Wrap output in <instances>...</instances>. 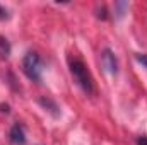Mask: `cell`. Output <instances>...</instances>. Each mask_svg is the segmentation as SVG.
I'll list each match as a JSON object with an SVG mask.
<instances>
[{"label": "cell", "mask_w": 147, "mask_h": 145, "mask_svg": "<svg viewBox=\"0 0 147 145\" xmlns=\"http://www.w3.org/2000/svg\"><path fill=\"white\" fill-rule=\"evenodd\" d=\"M69 68H70V73H72L74 80L77 82V85L86 94H92L94 92V79L89 72V68L84 65V62H80L77 58H70L69 60Z\"/></svg>", "instance_id": "1"}, {"label": "cell", "mask_w": 147, "mask_h": 145, "mask_svg": "<svg viewBox=\"0 0 147 145\" xmlns=\"http://www.w3.org/2000/svg\"><path fill=\"white\" fill-rule=\"evenodd\" d=\"M22 72L26 77L33 82H41V72H43V63L36 51H28L22 58Z\"/></svg>", "instance_id": "2"}, {"label": "cell", "mask_w": 147, "mask_h": 145, "mask_svg": "<svg viewBox=\"0 0 147 145\" xmlns=\"http://www.w3.org/2000/svg\"><path fill=\"white\" fill-rule=\"evenodd\" d=\"M101 62H103V67L108 70L110 73H115L118 72V60L115 56V53L111 51L110 48H106L103 53H101Z\"/></svg>", "instance_id": "3"}, {"label": "cell", "mask_w": 147, "mask_h": 145, "mask_svg": "<svg viewBox=\"0 0 147 145\" xmlns=\"http://www.w3.org/2000/svg\"><path fill=\"white\" fill-rule=\"evenodd\" d=\"M9 140L14 145H26V133H24V126L16 123L12 125L10 132H9Z\"/></svg>", "instance_id": "4"}, {"label": "cell", "mask_w": 147, "mask_h": 145, "mask_svg": "<svg viewBox=\"0 0 147 145\" xmlns=\"http://www.w3.org/2000/svg\"><path fill=\"white\" fill-rule=\"evenodd\" d=\"M9 55H10V44H9V41L5 38L0 36V56L9 58Z\"/></svg>", "instance_id": "5"}, {"label": "cell", "mask_w": 147, "mask_h": 145, "mask_svg": "<svg viewBox=\"0 0 147 145\" xmlns=\"http://www.w3.org/2000/svg\"><path fill=\"white\" fill-rule=\"evenodd\" d=\"M137 60H139L142 65H146L147 67V55H137Z\"/></svg>", "instance_id": "6"}, {"label": "cell", "mask_w": 147, "mask_h": 145, "mask_svg": "<svg viewBox=\"0 0 147 145\" xmlns=\"http://www.w3.org/2000/svg\"><path fill=\"white\" fill-rule=\"evenodd\" d=\"M0 19H9V14H7V10L0 5Z\"/></svg>", "instance_id": "7"}, {"label": "cell", "mask_w": 147, "mask_h": 145, "mask_svg": "<svg viewBox=\"0 0 147 145\" xmlns=\"http://www.w3.org/2000/svg\"><path fill=\"white\" fill-rule=\"evenodd\" d=\"M137 145H147V137H146V135L137 138Z\"/></svg>", "instance_id": "8"}]
</instances>
